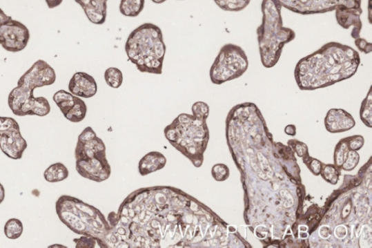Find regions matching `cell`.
<instances>
[{
    "label": "cell",
    "mask_w": 372,
    "mask_h": 248,
    "mask_svg": "<svg viewBox=\"0 0 372 248\" xmlns=\"http://www.w3.org/2000/svg\"><path fill=\"white\" fill-rule=\"evenodd\" d=\"M216 215L180 189L157 186L137 189L111 212L108 248L215 247L222 233Z\"/></svg>",
    "instance_id": "6da1fadb"
},
{
    "label": "cell",
    "mask_w": 372,
    "mask_h": 248,
    "mask_svg": "<svg viewBox=\"0 0 372 248\" xmlns=\"http://www.w3.org/2000/svg\"><path fill=\"white\" fill-rule=\"evenodd\" d=\"M360 64V55L354 48L330 42L297 62L295 78L300 90L324 88L351 78Z\"/></svg>",
    "instance_id": "7a4b0ae2"
},
{
    "label": "cell",
    "mask_w": 372,
    "mask_h": 248,
    "mask_svg": "<svg viewBox=\"0 0 372 248\" xmlns=\"http://www.w3.org/2000/svg\"><path fill=\"white\" fill-rule=\"evenodd\" d=\"M125 50L129 61L140 73L162 74L167 48L158 26L145 23L137 27L128 36Z\"/></svg>",
    "instance_id": "3957f363"
},
{
    "label": "cell",
    "mask_w": 372,
    "mask_h": 248,
    "mask_svg": "<svg viewBox=\"0 0 372 248\" xmlns=\"http://www.w3.org/2000/svg\"><path fill=\"white\" fill-rule=\"evenodd\" d=\"M56 209L61 222L68 229L95 239L100 247L106 248V238L111 227L100 210L70 195L60 197Z\"/></svg>",
    "instance_id": "277c9868"
},
{
    "label": "cell",
    "mask_w": 372,
    "mask_h": 248,
    "mask_svg": "<svg viewBox=\"0 0 372 248\" xmlns=\"http://www.w3.org/2000/svg\"><path fill=\"white\" fill-rule=\"evenodd\" d=\"M282 8L277 0L262 2L263 21L256 32L261 62L267 68L278 64L284 46L296 37L294 30L283 26Z\"/></svg>",
    "instance_id": "5b68a950"
},
{
    "label": "cell",
    "mask_w": 372,
    "mask_h": 248,
    "mask_svg": "<svg viewBox=\"0 0 372 248\" xmlns=\"http://www.w3.org/2000/svg\"><path fill=\"white\" fill-rule=\"evenodd\" d=\"M164 133L168 142L194 166L202 167L204 154L210 140L206 120L183 113L165 127Z\"/></svg>",
    "instance_id": "8992f818"
},
{
    "label": "cell",
    "mask_w": 372,
    "mask_h": 248,
    "mask_svg": "<svg viewBox=\"0 0 372 248\" xmlns=\"http://www.w3.org/2000/svg\"><path fill=\"white\" fill-rule=\"evenodd\" d=\"M249 67V60L245 51L239 46L226 44L213 62L210 77L215 85H222L226 82L241 77Z\"/></svg>",
    "instance_id": "52a82bcc"
},
{
    "label": "cell",
    "mask_w": 372,
    "mask_h": 248,
    "mask_svg": "<svg viewBox=\"0 0 372 248\" xmlns=\"http://www.w3.org/2000/svg\"><path fill=\"white\" fill-rule=\"evenodd\" d=\"M277 1L282 8L301 15H321L334 11L341 6L362 10V0H277Z\"/></svg>",
    "instance_id": "ba28073f"
},
{
    "label": "cell",
    "mask_w": 372,
    "mask_h": 248,
    "mask_svg": "<svg viewBox=\"0 0 372 248\" xmlns=\"http://www.w3.org/2000/svg\"><path fill=\"white\" fill-rule=\"evenodd\" d=\"M56 80L54 68L46 61L38 60L21 77L17 87L34 92L36 88L54 84Z\"/></svg>",
    "instance_id": "9c48e42d"
},
{
    "label": "cell",
    "mask_w": 372,
    "mask_h": 248,
    "mask_svg": "<svg viewBox=\"0 0 372 248\" xmlns=\"http://www.w3.org/2000/svg\"><path fill=\"white\" fill-rule=\"evenodd\" d=\"M30 33L22 23L13 20L0 26V45L12 53L24 50L30 42Z\"/></svg>",
    "instance_id": "30bf717a"
},
{
    "label": "cell",
    "mask_w": 372,
    "mask_h": 248,
    "mask_svg": "<svg viewBox=\"0 0 372 248\" xmlns=\"http://www.w3.org/2000/svg\"><path fill=\"white\" fill-rule=\"evenodd\" d=\"M76 170L81 177L98 183L106 181L112 174L106 155L76 160Z\"/></svg>",
    "instance_id": "8fae6325"
},
{
    "label": "cell",
    "mask_w": 372,
    "mask_h": 248,
    "mask_svg": "<svg viewBox=\"0 0 372 248\" xmlns=\"http://www.w3.org/2000/svg\"><path fill=\"white\" fill-rule=\"evenodd\" d=\"M26 148L27 143L21 135L19 126L0 130V149L9 158L21 159Z\"/></svg>",
    "instance_id": "7c38bea8"
},
{
    "label": "cell",
    "mask_w": 372,
    "mask_h": 248,
    "mask_svg": "<svg viewBox=\"0 0 372 248\" xmlns=\"http://www.w3.org/2000/svg\"><path fill=\"white\" fill-rule=\"evenodd\" d=\"M68 90L79 98L90 99L98 92L97 82L90 75L77 72L68 84Z\"/></svg>",
    "instance_id": "4fadbf2b"
},
{
    "label": "cell",
    "mask_w": 372,
    "mask_h": 248,
    "mask_svg": "<svg viewBox=\"0 0 372 248\" xmlns=\"http://www.w3.org/2000/svg\"><path fill=\"white\" fill-rule=\"evenodd\" d=\"M327 131L337 133L348 131L355 126V122L346 110L332 108L327 113L324 120Z\"/></svg>",
    "instance_id": "5bb4252c"
},
{
    "label": "cell",
    "mask_w": 372,
    "mask_h": 248,
    "mask_svg": "<svg viewBox=\"0 0 372 248\" xmlns=\"http://www.w3.org/2000/svg\"><path fill=\"white\" fill-rule=\"evenodd\" d=\"M335 12L338 24L346 30H349L350 27L353 26L351 37L355 39L360 38L363 26L361 20L363 10L341 6L337 8Z\"/></svg>",
    "instance_id": "9a60e30c"
},
{
    "label": "cell",
    "mask_w": 372,
    "mask_h": 248,
    "mask_svg": "<svg viewBox=\"0 0 372 248\" xmlns=\"http://www.w3.org/2000/svg\"><path fill=\"white\" fill-rule=\"evenodd\" d=\"M75 1L84 9L91 23L102 25L106 22L108 0H75Z\"/></svg>",
    "instance_id": "2e32d148"
},
{
    "label": "cell",
    "mask_w": 372,
    "mask_h": 248,
    "mask_svg": "<svg viewBox=\"0 0 372 248\" xmlns=\"http://www.w3.org/2000/svg\"><path fill=\"white\" fill-rule=\"evenodd\" d=\"M167 164V158L159 151H150L139 162V171L146 176L163 169Z\"/></svg>",
    "instance_id": "e0dca14e"
},
{
    "label": "cell",
    "mask_w": 372,
    "mask_h": 248,
    "mask_svg": "<svg viewBox=\"0 0 372 248\" xmlns=\"http://www.w3.org/2000/svg\"><path fill=\"white\" fill-rule=\"evenodd\" d=\"M70 171L61 162L54 163L45 171L44 178L49 183H58L66 180Z\"/></svg>",
    "instance_id": "ac0fdd59"
},
{
    "label": "cell",
    "mask_w": 372,
    "mask_h": 248,
    "mask_svg": "<svg viewBox=\"0 0 372 248\" xmlns=\"http://www.w3.org/2000/svg\"><path fill=\"white\" fill-rule=\"evenodd\" d=\"M77 98V96L70 92L61 90L54 94L52 99L64 116L75 106Z\"/></svg>",
    "instance_id": "d6986e66"
},
{
    "label": "cell",
    "mask_w": 372,
    "mask_h": 248,
    "mask_svg": "<svg viewBox=\"0 0 372 248\" xmlns=\"http://www.w3.org/2000/svg\"><path fill=\"white\" fill-rule=\"evenodd\" d=\"M145 0H121L119 12L126 17H139L144 9Z\"/></svg>",
    "instance_id": "ffe728a7"
},
{
    "label": "cell",
    "mask_w": 372,
    "mask_h": 248,
    "mask_svg": "<svg viewBox=\"0 0 372 248\" xmlns=\"http://www.w3.org/2000/svg\"><path fill=\"white\" fill-rule=\"evenodd\" d=\"M87 113L88 107L86 102L78 97L75 106L64 115V117L68 121L78 123L85 120Z\"/></svg>",
    "instance_id": "44dd1931"
},
{
    "label": "cell",
    "mask_w": 372,
    "mask_h": 248,
    "mask_svg": "<svg viewBox=\"0 0 372 248\" xmlns=\"http://www.w3.org/2000/svg\"><path fill=\"white\" fill-rule=\"evenodd\" d=\"M214 2L223 10L239 12L249 6L251 0H214Z\"/></svg>",
    "instance_id": "7402d4cb"
},
{
    "label": "cell",
    "mask_w": 372,
    "mask_h": 248,
    "mask_svg": "<svg viewBox=\"0 0 372 248\" xmlns=\"http://www.w3.org/2000/svg\"><path fill=\"white\" fill-rule=\"evenodd\" d=\"M104 79L106 84L112 88H119L124 81L122 72L117 67H109L105 71Z\"/></svg>",
    "instance_id": "603a6c76"
},
{
    "label": "cell",
    "mask_w": 372,
    "mask_h": 248,
    "mask_svg": "<svg viewBox=\"0 0 372 248\" xmlns=\"http://www.w3.org/2000/svg\"><path fill=\"white\" fill-rule=\"evenodd\" d=\"M4 231L8 239L17 240L22 236L23 225L19 219L12 218L6 222Z\"/></svg>",
    "instance_id": "cb8c5ba5"
},
{
    "label": "cell",
    "mask_w": 372,
    "mask_h": 248,
    "mask_svg": "<svg viewBox=\"0 0 372 248\" xmlns=\"http://www.w3.org/2000/svg\"><path fill=\"white\" fill-rule=\"evenodd\" d=\"M360 117L365 125L371 128L372 126V94L370 88L366 98L362 102L360 109Z\"/></svg>",
    "instance_id": "d4e9b609"
},
{
    "label": "cell",
    "mask_w": 372,
    "mask_h": 248,
    "mask_svg": "<svg viewBox=\"0 0 372 248\" xmlns=\"http://www.w3.org/2000/svg\"><path fill=\"white\" fill-rule=\"evenodd\" d=\"M346 140H342L336 146L335 151V163L336 166L341 167L346 160L349 151Z\"/></svg>",
    "instance_id": "484cf974"
},
{
    "label": "cell",
    "mask_w": 372,
    "mask_h": 248,
    "mask_svg": "<svg viewBox=\"0 0 372 248\" xmlns=\"http://www.w3.org/2000/svg\"><path fill=\"white\" fill-rule=\"evenodd\" d=\"M321 174L325 181L333 185L336 184L339 180L340 173L333 164L324 165Z\"/></svg>",
    "instance_id": "4316f807"
},
{
    "label": "cell",
    "mask_w": 372,
    "mask_h": 248,
    "mask_svg": "<svg viewBox=\"0 0 372 248\" xmlns=\"http://www.w3.org/2000/svg\"><path fill=\"white\" fill-rule=\"evenodd\" d=\"M192 115L204 120H208L210 115V107L208 104L203 102H197L193 104Z\"/></svg>",
    "instance_id": "83f0119b"
},
{
    "label": "cell",
    "mask_w": 372,
    "mask_h": 248,
    "mask_svg": "<svg viewBox=\"0 0 372 248\" xmlns=\"http://www.w3.org/2000/svg\"><path fill=\"white\" fill-rule=\"evenodd\" d=\"M229 169L226 164L218 163L212 169V175L217 182H224L229 177Z\"/></svg>",
    "instance_id": "f1b7e54d"
},
{
    "label": "cell",
    "mask_w": 372,
    "mask_h": 248,
    "mask_svg": "<svg viewBox=\"0 0 372 248\" xmlns=\"http://www.w3.org/2000/svg\"><path fill=\"white\" fill-rule=\"evenodd\" d=\"M360 160V155H358L356 151H349L347 158L344 160L341 167L344 171H353L357 166Z\"/></svg>",
    "instance_id": "f546056e"
},
{
    "label": "cell",
    "mask_w": 372,
    "mask_h": 248,
    "mask_svg": "<svg viewBox=\"0 0 372 248\" xmlns=\"http://www.w3.org/2000/svg\"><path fill=\"white\" fill-rule=\"evenodd\" d=\"M303 161L307 165L309 169L315 175L321 174L322 170V163L318 160L312 158L308 155L303 157Z\"/></svg>",
    "instance_id": "4dcf8cb0"
},
{
    "label": "cell",
    "mask_w": 372,
    "mask_h": 248,
    "mask_svg": "<svg viewBox=\"0 0 372 248\" xmlns=\"http://www.w3.org/2000/svg\"><path fill=\"white\" fill-rule=\"evenodd\" d=\"M344 140H346L350 151H357L361 149L364 144V140L362 135H353L346 137Z\"/></svg>",
    "instance_id": "1f68e13d"
},
{
    "label": "cell",
    "mask_w": 372,
    "mask_h": 248,
    "mask_svg": "<svg viewBox=\"0 0 372 248\" xmlns=\"http://www.w3.org/2000/svg\"><path fill=\"white\" fill-rule=\"evenodd\" d=\"M288 144L293 148L300 158H303L308 155L309 149L305 144L295 140L288 141Z\"/></svg>",
    "instance_id": "d6a6232c"
},
{
    "label": "cell",
    "mask_w": 372,
    "mask_h": 248,
    "mask_svg": "<svg viewBox=\"0 0 372 248\" xmlns=\"http://www.w3.org/2000/svg\"><path fill=\"white\" fill-rule=\"evenodd\" d=\"M77 248H95L97 242L92 238L82 236L79 239L74 240Z\"/></svg>",
    "instance_id": "836d02e7"
},
{
    "label": "cell",
    "mask_w": 372,
    "mask_h": 248,
    "mask_svg": "<svg viewBox=\"0 0 372 248\" xmlns=\"http://www.w3.org/2000/svg\"><path fill=\"white\" fill-rule=\"evenodd\" d=\"M355 45L358 50L364 53L365 54H369L372 52V44L371 43H368L367 41L364 38L360 37L355 39Z\"/></svg>",
    "instance_id": "e575fe53"
},
{
    "label": "cell",
    "mask_w": 372,
    "mask_h": 248,
    "mask_svg": "<svg viewBox=\"0 0 372 248\" xmlns=\"http://www.w3.org/2000/svg\"><path fill=\"white\" fill-rule=\"evenodd\" d=\"M347 228L343 225L337 227L335 230V237L340 240L346 238V237L347 236Z\"/></svg>",
    "instance_id": "d590c367"
},
{
    "label": "cell",
    "mask_w": 372,
    "mask_h": 248,
    "mask_svg": "<svg viewBox=\"0 0 372 248\" xmlns=\"http://www.w3.org/2000/svg\"><path fill=\"white\" fill-rule=\"evenodd\" d=\"M320 236L322 238L327 240L332 236V230L328 226H322L320 229Z\"/></svg>",
    "instance_id": "8d00e7d4"
},
{
    "label": "cell",
    "mask_w": 372,
    "mask_h": 248,
    "mask_svg": "<svg viewBox=\"0 0 372 248\" xmlns=\"http://www.w3.org/2000/svg\"><path fill=\"white\" fill-rule=\"evenodd\" d=\"M11 19L12 17L6 15V13H5V12L1 8H0V26L8 22Z\"/></svg>",
    "instance_id": "74e56055"
},
{
    "label": "cell",
    "mask_w": 372,
    "mask_h": 248,
    "mask_svg": "<svg viewBox=\"0 0 372 248\" xmlns=\"http://www.w3.org/2000/svg\"><path fill=\"white\" fill-rule=\"evenodd\" d=\"M63 2V0H46L47 5L49 8H55L59 6Z\"/></svg>",
    "instance_id": "f35d334b"
},
{
    "label": "cell",
    "mask_w": 372,
    "mask_h": 248,
    "mask_svg": "<svg viewBox=\"0 0 372 248\" xmlns=\"http://www.w3.org/2000/svg\"><path fill=\"white\" fill-rule=\"evenodd\" d=\"M285 133L288 135L295 136L297 133V129L294 125H288L284 129Z\"/></svg>",
    "instance_id": "ab89813d"
},
{
    "label": "cell",
    "mask_w": 372,
    "mask_h": 248,
    "mask_svg": "<svg viewBox=\"0 0 372 248\" xmlns=\"http://www.w3.org/2000/svg\"><path fill=\"white\" fill-rule=\"evenodd\" d=\"M6 193L3 186L0 184V204H1L5 200Z\"/></svg>",
    "instance_id": "60d3db41"
},
{
    "label": "cell",
    "mask_w": 372,
    "mask_h": 248,
    "mask_svg": "<svg viewBox=\"0 0 372 248\" xmlns=\"http://www.w3.org/2000/svg\"><path fill=\"white\" fill-rule=\"evenodd\" d=\"M155 4H162L167 1V0H151Z\"/></svg>",
    "instance_id": "b9f144b4"
},
{
    "label": "cell",
    "mask_w": 372,
    "mask_h": 248,
    "mask_svg": "<svg viewBox=\"0 0 372 248\" xmlns=\"http://www.w3.org/2000/svg\"><path fill=\"white\" fill-rule=\"evenodd\" d=\"M300 238L302 239L307 238L308 234L306 233V231H303L300 233Z\"/></svg>",
    "instance_id": "7bdbcfd3"
},
{
    "label": "cell",
    "mask_w": 372,
    "mask_h": 248,
    "mask_svg": "<svg viewBox=\"0 0 372 248\" xmlns=\"http://www.w3.org/2000/svg\"><path fill=\"white\" fill-rule=\"evenodd\" d=\"M228 231L231 232V233H233V232H235L237 231V229L235 227H232V226H230L228 227Z\"/></svg>",
    "instance_id": "ee69618b"
},
{
    "label": "cell",
    "mask_w": 372,
    "mask_h": 248,
    "mask_svg": "<svg viewBox=\"0 0 372 248\" xmlns=\"http://www.w3.org/2000/svg\"><path fill=\"white\" fill-rule=\"evenodd\" d=\"M299 229L300 231H307L308 230V227L306 226H300Z\"/></svg>",
    "instance_id": "f6af8a7d"
},
{
    "label": "cell",
    "mask_w": 372,
    "mask_h": 248,
    "mask_svg": "<svg viewBox=\"0 0 372 248\" xmlns=\"http://www.w3.org/2000/svg\"><path fill=\"white\" fill-rule=\"evenodd\" d=\"M66 247V246H63V245H52V246H50V247Z\"/></svg>",
    "instance_id": "bcb514c9"
}]
</instances>
